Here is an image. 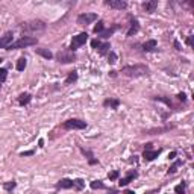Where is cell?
<instances>
[{
  "instance_id": "obj_14",
  "label": "cell",
  "mask_w": 194,
  "mask_h": 194,
  "mask_svg": "<svg viewBox=\"0 0 194 194\" xmlns=\"http://www.w3.org/2000/svg\"><path fill=\"white\" fill-rule=\"evenodd\" d=\"M137 176H138V173H137V171H134V173H129V174H127L126 178L120 179V182H118V184H120L121 187H124V185H127L129 182H132V181H134V179H135Z\"/></svg>"
},
{
  "instance_id": "obj_19",
  "label": "cell",
  "mask_w": 194,
  "mask_h": 194,
  "mask_svg": "<svg viewBox=\"0 0 194 194\" xmlns=\"http://www.w3.org/2000/svg\"><path fill=\"white\" fill-rule=\"evenodd\" d=\"M15 187H17V182H15V181H9V182H5V184H3V188H5V191H8V193H11Z\"/></svg>"
},
{
  "instance_id": "obj_16",
  "label": "cell",
  "mask_w": 194,
  "mask_h": 194,
  "mask_svg": "<svg viewBox=\"0 0 194 194\" xmlns=\"http://www.w3.org/2000/svg\"><path fill=\"white\" fill-rule=\"evenodd\" d=\"M32 100V96L29 94V93H23L20 97H18V103L21 105V106H24V105H27L29 102Z\"/></svg>"
},
{
  "instance_id": "obj_36",
  "label": "cell",
  "mask_w": 194,
  "mask_h": 194,
  "mask_svg": "<svg viewBox=\"0 0 194 194\" xmlns=\"http://www.w3.org/2000/svg\"><path fill=\"white\" fill-rule=\"evenodd\" d=\"M31 155H34L32 150H27V152H23V153H21V156H31Z\"/></svg>"
},
{
  "instance_id": "obj_6",
  "label": "cell",
  "mask_w": 194,
  "mask_h": 194,
  "mask_svg": "<svg viewBox=\"0 0 194 194\" xmlns=\"http://www.w3.org/2000/svg\"><path fill=\"white\" fill-rule=\"evenodd\" d=\"M86 39H88V35H86L85 32H82V34L76 35V37H73V39H71V44H70V49H68V50L75 52L76 49H79L80 46H83V44L86 42Z\"/></svg>"
},
{
  "instance_id": "obj_31",
  "label": "cell",
  "mask_w": 194,
  "mask_h": 194,
  "mask_svg": "<svg viewBox=\"0 0 194 194\" xmlns=\"http://www.w3.org/2000/svg\"><path fill=\"white\" fill-rule=\"evenodd\" d=\"M155 100H159V102H164L167 106H171V102L168 100V99H165V97H155Z\"/></svg>"
},
{
  "instance_id": "obj_45",
  "label": "cell",
  "mask_w": 194,
  "mask_h": 194,
  "mask_svg": "<svg viewBox=\"0 0 194 194\" xmlns=\"http://www.w3.org/2000/svg\"><path fill=\"white\" fill-rule=\"evenodd\" d=\"M0 88H2V85H0Z\"/></svg>"
},
{
  "instance_id": "obj_13",
  "label": "cell",
  "mask_w": 194,
  "mask_h": 194,
  "mask_svg": "<svg viewBox=\"0 0 194 194\" xmlns=\"http://www.w3.org/2000/svg\"><path fill=\"white\" fill-rule=\"evenodd\" d=\"M143 8L146 9V12H155V9L158 8V0H150V2H144Z\"/></svg>"
},
{
  "instance_id": "obj_9",
  "label": "cell",
  "mask_w": 194,
  "mask_h": 194,
  "mask_svg": "<svg viewBox=\"0 0 194 194\" xmlns=\"http://www.w3.org/2000/svg\"><path fill=\"white\" fill-rule=\"evenodd\" d=\"M109 8H114V9H126V6H127V3L124 2V0H106L105 2Z\"/></svg>"
},
{
  "instance_id": "obj_33",
  "label": "cell",
  "mask_w": 194,
  "mask_h": 194,
  "mask_svg": "<svg viewBox=\"0 0 194 194\" xmlns=\"http://www.w3.org/2000/svg\"><path fill=\"white\" fill-rule=\"evenodd\" d=\"M118 174H120V173H118V171H112V173H109V179H111V181H115L117 178H118Z\"/></svg>"
},
{
  "instance_id": "obj_26",
  "label": "cell",
  "mask_w": 194,
  "mask_h": 194,
  "mask_svg": "<svg viewBox=\"0 0 194 194\" xmlns=\"http://www.w3.org/2000/svg\"><path fill=\"white\" fill-rule=\"evenodd\" d=\"M179 165H182V161H181V159H179V161H176V162H174V164H173V165L170 167V170H168V174H173V173L176 171V168H178Z\"/></svg>"
},
{
  "instance_id": "obj_39",
  "label": "cell",
  "mask_w": 194,
  "mask_h": 194,
  "mask_svg": "<svg viewBox=\"0 0 194 194\" xmlns=\"http://www.w3.org/2000/svg\"><path fill=\"white\" fill-rule=\"evenodd\" d=\"M174 156H176V152H171V153L168 155V159H174Z\"/></svg>"
},
{
  "instance_id": "obj_38",
  "label": "cell",
  "mask_w": 194,
  "mask_h": 194,
  "mask_svg": "<svg viewBox=\"0 0 194 194\" xmlns=\"http://www.w3.org/2000/svg\"><path fill=\"white\" fill-rule=\"evenodd\" d=\"M173 44H174V47H176V49H178V50H181V44H179V42H178V41H174V42H173Z\"/></svg>"
},
{
  "instance_id": "obj_15",
  "label": "cell",
  "mask_w": 194,
  "mask_h": 194,
  "mask_svg": "<svg viewBox=\"0 0 194 194\" xmlns=\"http://www.w3.org/2000/svg\"><path fill=\"white\" fill-rule=\"evenodd\" d=\"M35 52H37V55L46 58V59H52L53 58V53L50 50H47V49H35Z\"/></svg>"
},
{
  "instance_id": "obj_40",
  "label": "cell",
  "mask_w": 194,
  "mask_h": 194,
  "mask_svg": "<svg viewBox=\"0 0 194 194\" xmlns=\"http://www.w3.org/2000/svg\"><path fill=\"white\" fill-rule=\"evenodd\" d=\"M123 194H135V193H134V191H130V190H126Z\"/></svg>"
},
{
  "instance_id": "obj_4",
  "label": "cell",
  "mask_w": 194,
  "mask_h": 194,
  "mask_svg": "<svg viewBox=\"0 0 194 194\" xmlns=\"http://www.w3.org/2000/svg\"><path fill=\"white\" fill-rule=\"evenodd\" d=\"M62 127L64 129H67V130H75V129H85L86 127V123L85 121H82V120H78V118H70V120H67L64 124H62Z\"/></svg>"
},
{
  "instance_id": "obj_17",
  "label": "cell",
  "mask_w": 194,
  "mask_h": 194,
  "mask_svg": "<svg viewBox=\"0 0 194 194\" xmlns=\"http://www.w3.org/2000/svg\"><path fill=\"white\" fill-rule=\"evenodd\" d=\"M109 49H111V44H109V42H100V46H99L97 50H99L100 55H108V53L111 52Z\"/></svg>"
},
{
  "instance_id": "obj_43",
  "label": "cell",
  "mask_w": 194,
  "mask_h": 194,
  "mask_svg": "<svg viewBox=\"0 0 194 194\" xmlns=\"http://www.w3.org/2000/svg\"><path fill=\"white\" fill-rule=\"evenodd\" d=\"M108 194H117V191H115V190H109V191H108Z\"/></svg>"
},
{
  "instance_id": "obj_42",
  "label": "cell",
  "mask_w": 194,
  "mask_h": 194,
  "mask_svg": "<svg viewBox=\"0 0 194 194\" xmlns=\"http://www.w3.org/2000/svg\"><path fill=\"white\" fill-rule=\"evenodd\" d=\"M38 144H39V147H44V141H42V140H39Z\"/></svg>"
},
{
  "instance_id": "obj_23",
  "label": "cell",
  "mask_w": 194,
  "mask_h": 194,
  "mask_svg": "<svg viewBox=\"0 0 194 194\" xmlns=\"http://www.w3.org/2000/svg\"><path fill=\"white\" fill-rule=\"evenodd\" d=\"M90 187H91L93 190H105V184L100 182V181H93V182L90 184Z\"/></svg>"
},
{
  "instance_id": "obj_28",
  "label": "cell",
  "mask_w": 194,
  "mask_h": 194,
  "mask_svg": "<svg viewBox=\"0 0 194 194\" xmlns=\"http://www.w3.org/2000/svg\"><path fill=\"white\" fill-rule=\"evenodd\" d=\"M108 62H109V64H115L117 62V55L114 52H109V53H108Z\"/></svg>"
},
{
  "instance_id": "obj_12",
  "label": "cell",
  "mask_w": 194,
  "mask_h": 194,
  "mask_svg": "<svg viewBox=\"0 0 194 194\" xmlns=\"http://www.w3.org/2000/svg\"><path fill=\"white\" fill-rule=\"evenodd\" d=\"M140 26H138V20L137 18H130V29L127 31V37H132L138 32Z\"/></svg>"
},
{
  "instance_id": "obj_32",
  "label": "cell",
  "mask_w": 194,
  "mask_h": 194,
  "mask_svg": "<svg viewBox=\"0 0 194 194\" xmlns=\"http://www.w3.org/2000/svg\"><path fill=\"white\" fill-rule=\"evenodd\" d=\"M99 46H100V41H99V39H93V41H91V47H93V49H96V50H97V49H99Z\"/></svg>"
},
{
  "instance_id": "obj_7",
  "label": "cell",
  "mask_w": 194,
  "mask_h": 194,
  "mask_svg": "<svg viewBox=\"0 0 194 194\" xmlns=\"http://www.w3.org/2000/svg\"><path fill=\"white\" fill-rule=\"evenodd\" d=\"M97 20V14H93V12H85V14H80L78 17V23L85 26V24H90L93 21Z\"/></svg>"
},
{
  "instance_id": "obj_1",
  "label": "cell",
  "mask_w": 194,
  "mask_h": 194,
  "mask_svg": "<svg viewBox=\"0 0 194 194\" xmlns=\"http://www.w3.org/2000/svg\"><path fill=\"white\" fill-rule=\"evenodd\" d=\"M121 75L127 78H140L149 75V67L144 64H135V65H126L121 68Z\"/></svg>"
},
{
  "instance_id": "obj_27",
  "label": "cell",
  "mask_w": 194,
  "mask_h": 194,
  "mask_svg": "<svg viewBox=\"0 0 194 194\" xmlns=\"http://www.w3.org/2000/svg\"><path fill=\"white\" fill-rule=\"evenodd\" d=\"M73 182H75V188H76V190H83L85 182H83L82 179H76V181H73Z\"/></svg>"
},
{
  "instance_id": "obj_22",
  "label": "cell",
  "mask_w": 194,
  "mask_h": 194,
  "mask_svg": "<svg viewBox=\"0 0 194 194\" xmlns=\"http://www.w3.org/2000/svg\"><path fill=\"white\" fill-rule=\"evenodd\" d=\"M26 65H27L26 58H20V59L17 61V70H18V71H23V70L26 68Z\"/></svg>"
},
{
  "instance_id": "obj_34",
  "label": "cell",
  "mask_w": 194,
  "mask_h": 194,
  "mask_svg": "<svg viewBox=\"0 0 194 194\" xmlns=\"http://www.w3.org/2000/svg\"><path fill=\"white\" fill-rule=\"evenodd\" d=\"M178 97H179V100H181V102H185V100H187L185 93H179V94H178Z\"/></svg>"
},
{
  "instance_id": "obj_30",
  "label": "cell",
  "mask_w": 194,
  "mask_h": 194,
  "mask_svg": "<svg viewBox=\"0 0 194 194\" xmlns=\"http://www.w3.org/2000/svg\"><path fill=\"white\" fill-rule=\"evenodd\" d=\"M174 191H176V194H184L185 193V184L182 182L181 185H178V187L174 188Z\"/></svg>"
},
{
  "instance_id": "obj_25",
  "label": "cell",
  "mask_w": 194,
  "mask_h": 194,
  "mask_svg": "<svg viewBox=\"0 0 194 194\" xmlns=\"http://www.w3.org/2000/svg\"><path fill=\"white\" fill-rule=\"evenodd\" d=\"M93 31H94V34H102V32L105 31V24H103V21H100V20H99V21H97V24L94 26V29H93Z\"/></svg>"
},
{
  "instance_id": "obj_29",
  "label": "cell",
  "mask_w": 194,
  "mask_h": 194,
  "mask_svg": "<svg viewBox=\"0 0 194 194\" xmlns=\"http://www.w3.org/2000/svg\"><path fill=\"white\" fill-rule=\"evenodd\" d=\"M6 78H8V70L6 68H0V83L5 82Z\"/></svg>"
},
{
  "instance_id": "obj_20",
  "label": "cell",
  "mask_w": 194,
  "mask_h": 194,
  "mask_svg": "<svg viewBox=\"0 0 194 194\" xmlns=\"http://www.w3.org/2000/svg\"><path fill=\"white\" fill-rule=\"evenodd\" d=\"M103 105H105V106H111V108H114V109H115V108H118L120 102H118L117 99H108V100H105V102H103Z\"/></svg>"
},
{
  "instance_id": "obj_2",
  "label": "cell",
  "mask_w": 194,
  "mask_h": 194,
  "mask_svg": "<svg viewBox=\"0 0 194 194\" xmlns=\"http://www.w3.org/2000/svg\"><path fill=\"white\" fill-rule=\"evenodd\" d=\"M44 29H46V24L41 20H32V21L20 24V31L21 32H42Z\"/></svg>"
},
{
  "instance_id": "obj_44",
  "label": "cell",
  "mask_w": 194,
  "mask_h": 194,
  "mask_svg": "<svg viewBox=\"0 0 194 194\" xmlns=\"http://www.w3.org/2000/svg\"><path fill=\"white\" fill-rule=\"evenodd\" d=\"M2 61H3V59H2V58H0V64H2Z\"/></svg>"
},
{
  "instance_id": "obj_21",
  "label": "cell",
  "mask_w": 194,
  "mask_h": 194,
  "mask_svg": "<svg viewBox=\"0 0 194 194\" xmlns=\"http://www.w3.org/2000/svg\"><path fill=\"white\" fill-rule=\"evenodd\" d=\"M78 80V71H71L70 75H68V78L65 79V85H71L73 82H76Z\"/></svg>"
},
{
  "instance_id": "obj_5",
  "label": "cell",
  "mask_w": 194,
  "mask_h": 194,
  "mask_svg": "<svg viewBox=\"0 0 194 194\" xmlns=\"http://www.w3.org/2000/svg\"><path fill=\"white\" fill-rule=\"evenodd\" d=\"M56 58H58V61L61 64H70V62H73L76 59V55L71 50H64V52H59L56 55Z\"/></svg>"
},
{
  "instance_id": "obj_41",
  "label": "cell",
  "mask_w": 194,
  "mask_h": 194,
  "mask_svg": "<svg viewBox=\"0 0 194 194\" xmlns=\"http://www.w3.org/2000/svg\"><path fill=\"white\" fill-rule=\"evenodd\" d=\"M90 164H91V165H93V164H97V161H96V159H90Z\"/></svg>"
},
{
  "instance_id": "obj_10",
  "label": "cell",
  "mask_w": 194,
  "mask_h": 194,
  "mask_svg": "<svg viewBox=\"0 0 194 194\" xmlns=\"http://www.w3.org/2000/svg\"><path fill=\"white\" fill-rule=\"evenodd\" d=\"M58 188L61 190H68V188H75V182L71 179H61L58 184H56Z\"/></svg>"
},
{
  "instance_id": "obj_18",
  "label": "cell",
  "mask_w": 194,
  "mask_h": 194,
  "mask_svg": "<svg viewBox=\"0 0 194 194\" xmlns=\"http://www.w3.org/2000/svg\"><path fill=\"white\" fill-rule=\"evenodd\" d=\"M143 49H144L146 52H152V50H155L156 49V41L155 39H149V41H146V42L143 44Z\"/></svg>"
},
{
  "instance_id": "obj_37",
  "label": "cell",
  "mask_w": 194,
  "mask_h": 194,
  "mask_svg": "<svg viewBox=\"0 0 194 194\" xmlns=\"http://www.w3.org/2000/svg\"><path fill=\"white\" fill-rule=\"evenodd\" d=\"M187 44H188V46H193V37H188V39H187Z\"/></svg>"
},
{
  "instance_id": "obj_11",
  "label": "cell",
  "mask_w": 194,
  "mask_h": 194,
  "mask_svg": "<svg viewBox=\"0 0 194 194\" xmlns=\"http://www.w3.org/2000/svg\"><path fill=\"white\" fill-rule=\"evenodd\" d=\"M161 153V149H158V150H144V153H143V158L146 159V161H153L155 158H158Z\"/></svg>"
},
{
  "instance_id": "obj_24",
  "label": "cell",
  "mask_w": 194,
  "mask_h": 194,
  "mask_svg": "<svg viewBox=\"0 0 194 194\" xmlns=\"http://www.w3.org/2000/svg\"><path fill=\"white\" fill-rule=\"evenodd\" d=\"M115 29H117V26H112L111 29H108V31H103L102 34H100V38H109L114 32H115Z\"/></svg>"
},
{
  "instance_id": "obj_3",
  "label": "cell",
  "mask_w": 194,
  "mask_h": 194,
  "mask_svg": "<svg viewBox=\"0 0 194 194\" xmlns=\"http://www.w3.org/2000/svg\"><path fill=\"white\" fill-rule=\"evenodd\" d=\"M37 44V38H32V37H21L20 39H17L15 42H12L8 50H15V49H24V47H29V46H35Z\"/></svg>"
},
{
  "instance_id": "obj_35",
  "label": "cell",
  "mask_w": 194,
  "mask_h": 194,
  "mask_svg": "<svg viewBox=\"0 0 194 194\" xmlns=\"http://www.w3.org/2000/svg\"><path fill=\"white\" fill-rule=\"evenodd\" d=\"M80 152H82L83 155H86V156H88V158H90V159L93 158V153H91V152H88V150H85V149H80Z\"/></svg>"
},
{
  "instance_id": "obj_8",
  "label": "cell",
  "mask_w": 194,
  "mask_h": 194,
  "mask_svg": "<svg viewBox=\"0 0 194 194\" xmlns=\"http://www.w3.org/2000/svg\"><path fill=\"white\" fill-rule=\"evenodd\" d=\"M12 32H6L3 37H0V49H8L11 44H12Z\"/></svg>"
}]
</instances>
